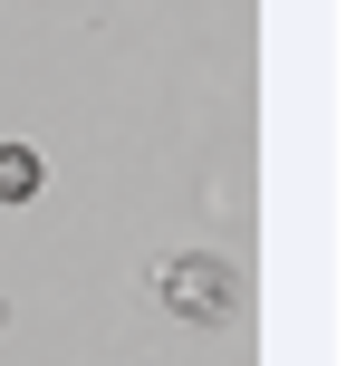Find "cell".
<instances>
[{
    "label": "cell",
    "instance_id": "cell-1",
    "mask_svg": "<svg viewBox=\"0 0 356 366\" xmlns=\"http://www.w3.org/2000/svg\"><path fill=\"white\" fill-rule=\"evenodd\" d=\"M154 299H164L183 328H222V318L241 309V270H231V260H212V251H183V260H164V270H154Z\"/></svg>",
    "mask_w": 356,
    "mask_h": 366
},
{
    "label": "cell",
    "instance_id": "cell-2",
    "mask_svg": "<svg viewBox=\"0 0 356 366\" xmlns=\"http://www.w3.org/2000/svg\"><path fill=\"white\" fill-rule=\"evenodd\" d=\"M39 193V154L29 145H0V202H29Z\"/></svg>",
    "mask_w": 356,
    "mask_h": 366
},
{
    "label": "cell",
    "instance_id": "cell-3",
    "mask_svg": "<svg viewBox=\"0 0 356 366\" xmlns=\"http://www.w3.org/2000/svg\"><path fill=\"white\" fill-rule=\"evenodd\" d=\"M0 328H10V318H0Z\"/></svg>",
    "mask_w": 356,
    "mask_h": 366
}]
</instances>
